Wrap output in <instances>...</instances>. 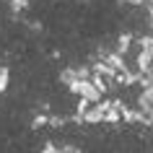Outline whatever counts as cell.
Segmentation results:
<instances>
[{"label": "cell", "mask_w": 153, "mask_h": 153, "mask_svg": "<svg viewBox=\"0 0 153 153\" xmlns=\"http://www.w3.org/2000/svg\"><path fill=\"white\" fill-rule=\"evenodd\" d=\"M8 3H10V8H13V10H24L29 0H8Z\"/></svg>", "instance_id": "cell-2"}, {"label": "cell", "mask_w": 153, "mask_h": 153, "mask_svg": "<svg viewBox=\"0 0 153 153\" xmlns=\"http://www.w3.org/2000/svg\"><path fill=\"white\" fill-rule=\"evenodd\" d=\"M42 153H62V151H60V148H55V145H52V143H47V145H44V151H42Z\"/></svg>", "instance_id": "cell-3"}, {"label": "cell", "mask_w": 153, "mask_h": 153, "mask_svg": "<svg viewBox=\"0 0 153 153\" xmlns=\"http://www.w3.org/2000/svg\"><path fill=\"white\" fill-rule=\"evenodd\" d=\"M62 153H81V148H75V145H65V148H60Z\"/></svg>", "instance_id": "cell-4"}, {"label": "cell", "mask_w": 153, "mask_h": 153, "mask_svg": "<svg viewBox=\"0 0 153 153\" xmlns=\"http://www.w3.org/2000/svg\"><path fill=\"white\" fill-rule=\"evenodd\" d=\"M8 88V68H0V91Z\"/></svg>", "instance_id": "cell-1"}]
</instances>
